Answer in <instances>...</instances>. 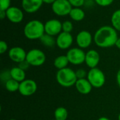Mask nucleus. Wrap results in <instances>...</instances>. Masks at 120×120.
<instances>
[{
    "mask_svg": "<svg viewBox=\"0 0 120 120\" xmlns=\"http://www.w3.org/2000/svg\"><path fill=\"white\" fill-rule=\"evenodd\" d=\"M86 79L92 86L96 89H100L103 86L106 80L104 72L98 68L90 69L88 72Z\"/></svg>",
    "mask_w": 120,
    "mask_h": 120,
    "instance_id": "obj_4",
    "label": "nucleus"
},
{
    "mask_svg": "<svg viewBox=\"0 0 120 120\" xmlns=\"http://www.w3.org/2000/svg\"><path fill=\"white\" fill-rule=\"evenodd\" d=\"M115 46H117V49H119L120 50V37L118 38V39H117V42L115 44Z\"/></svg>",
    "mask_w": 120,
    "mask_h": 120,
    "instance_id": "obj_35",
    "label": "nucleus"
},
{
    "mask_svg": "<svg viewBox=\"0 0 120 120\" xmlns=\"http://www.w3.org/2000/svg\"><path fill=\"white\" fill-rule=\"evenodd\" d=\"M100 60L101 57L97 51L91 49L86 53L85 63L90 69L97 68Z\"/></svg>",
    "mask_w": 120,
    "mask_h": 120,
    "instance_id": "obj_15",
    "label": "nucleus"
},
{
    "mask_svg": "<svg viewBox=\"0 0 120 120\" xmlns=\"http://www.w3.org/2000/svg\"><path fill=\"white\" fill-rule=\"evenodd\" d=\"M5 18H6V11H2L0 10V18L1 20L4 19Z\"/></svg>",
    "mask_w": 120,
    "mask_h": 120,
    "instance_id": "obj_32",
    "label": "nucleus"
},
{
    "mask_svg": "<svg viewBox=\"0 0 120 120\" xmlns=\"http://www.w3.org/2000/svg\"><path fill=\"white\" fill-rule=\"evenodd\" d=\"M40 41L41 44L46 47H53L55 44H56V39L54 37L46 33L40 38Z\"/></svg>",
    "mask_w": 120,
    "mask_h": 120,
    "instance_id": "obj_21",
    "label": "nucleus"
},
{
    "mask_svg": "<svg viewBox=\"0 0 120 120\" xmlns=\"http://www.w3.org/2000/svg\"><path fill=\"white\" fill-rule=\"evenodd\" d=\"M76 75L78 79H85L86 77H87V74L88 72H86L84 69H78L76 72Z\"/></svg>",
    "mask_w": 120,
    "mask_h": 120,
    "instance_id": "obj_29",
    "label": "nucleus"
},
{
    "mask_svg": "<svg viewBox=\"0 0 120 120\" xmlns=\"http://www.w3.org/2000/svg\"><path fill=\"white\" fill-rule=\"evenodd\" d=\"M56 1V0H43V2L46 4H53L54 2Z\"/></svg>",
    "mask_w": 120,
    "mask_h": 120,
    "instance_id": "obj_34",
    "label": "nucleus"
},
{
    "mask_svg": "<svg viewBox=\"0 0 120 120\" xmlns=\"http://www.w3.org/2000/svg\"><path fill=\"white\" fill-rule=\"evenodd\" d=\"M73 24L70 20H65L63 22H62V30L63 32L70 33L73 30Z\"/></svg>",
    "mask_w": 120,
    "mask_h": 120,
    "instance_id": "obj_24",
    "label": "nucleus"
},
{
    "mask_svg": "<svg viewBox=\"0 0 120 120\" xmlns=\"http://www.w3.org/2000/svg\"><path fill=\"white\" fill-rule=\"evenodd\" d=\"M73 43V37L71 33L61 32L56 37V45L62 50L69 49Z\"/></svg>",
    "mask_w": 120,
    "mask_h": 120,
    "instance_id": "obj_12",
    "label": "nucleus"
},
{
    "mask_svg": "<svg viewBox=\"0 0 120 120\" xmlns=\"http://www.w3.org/2000/svg\"><path fill=\"white\" fill-rule=\"evenodd\" d=\"M25 37L30 40L40 39L45 34L44 24L39 20H32L27 22L23 29Z\"/></svg>",
    "mask_w": 120,
    "mask_h": 120,
    "instance_id": "obj_2",
    "label": "nucleus"
},
{
    "mask_svg": "<svg viewBox=\"0 0 120 120\" xmlns=\"http://www.w3.org/2000/svg\"><path fill=\"white\" fill-rule=\"evenodd\" d=\"M115 0H94L96 4L102 7H106L110 6Z\"/></svg>",
    "mask_w": 120,
    "mask_h": 120,
    "instance_id": "obj_27",
    "label": "nucleus"
},
{
    "mask_svg": "<svg viewBox=\"0 0 120 120\" xmlns=\"http://www.w3.org/2000/svg\"><path fill=\"white\" fill-rule=\"evenodd\" d=\"M37 90V84L33 79H25L20 83L18 91L23 96H30Z\"/></svg>",
    "mask_w": 120,
    "mask_h": 120,
    "instance_id": "obj_8",
    "label": "nucleus"
},
{
    "mask_svg": "<svg viewBox=\"0 0 120 120\" xmlns=\"http://www.w3.org/2000/svg\"><path fill=\"white\" fill-rule=\"evenodd\" d=\"M66 56L68 58L69 63L72 65H79L85 63L86 53L82 49L79 47H75L69 49Z\"/></svg>",
    "mask_w": 120,
    "mask_h": 120,
    "instance_id": "obj_6",
    "label": "nucleus"
},
{
    "mask_svg": "<svg viewBox=\"0 0 120 120\" xmlns=\"http://www.w3.org/2000/svg\"><path fill=\"white\" fill-rule=\"evenodd\" d=\"M11 7V0H0V10L6 11Z\"/></svg>",
    "mask_w": 120,
    "mask_h": 120,
    "instance_id": "obj_28",
    "label": "nucleus"
},
{
    "mask_svg": "<svg viewBox=\"0 0 120 120\" xmlns=\"http://www.w3.org/2000/svg\"><path fill=\"white\" fill-rule=\"evenodd\" d=\"M46 57L44 51L38 49H32L27 53L26 60L30 66L39 67L44 64Z\"/></svg>",
    "mask_w": 120,
    "mask_h": 120,
    "instance_id": "obj_5",
    "label": "nucleus"
},
{
    "mask_svg": "<svg viewBox=\"0 0 120 120\" xmlns=\"http://www.w3.org/2000/svg\"><path fill=\"white\" fill-rule=\"evenodd\" d=\"M8 56L12 61L20 63L26 60L27 53L22 47L13 46L9 49Z\"/></svg>",
    "mask_w": 120,
    "mask_h": 120,
    "instance_id": "obj_13",
    "label": "nucleus"
},
{
    "mask_svg": "<svg viewBox=\"0 0 120 120\" xmlns=\"http://www.w3.org/2000/svg\"><path fill=\"white\" fill-rule=\"evenodd\" d=\"M69 60L65 55H61L58 57H56L53 61V65L58 70H61L65 68H68V65L69 64Z\"/></svg>",
    "mask_w": 120,
    "mask_h": 120,
    "instance_id": "obj_18",
    "label": "nucleus"
},
{
    "mask_svg": "<svg viewBox=\"0 0 120 120\" xmlns=\"http://www.w3.org/2000/svg\"><path fill=\"white\" fill-rule=\"evenodd\" d=\"M112 26L118 32H120V9L116 10L111 16Z\"/></svg>",
    "mask_w": 120,
    "mask_h": 120,
    "instance_id": "obj_22",
    "label": "nucleus"
},
{
    "mask_svg": "<svg viewBox=\"0 0 120 120\" xmlns=\"http://www.w3.org/2000/svg\"><path fill=\"white\" fill-rule=\"evenodd\" d=\"M69 15L72 20L79 22L84 18L85 13L81 8H72Z\"/></svg>",
    "mask_w": 120,
    "mask_h": 120,
    "instance_id": "obj_19",
    "label": "nucleus"
},
{
    "mask_svg": "<svg viewBox=\"0 0 120 120\" xmlns=\"http://www.w3.org/2000/svg\"><path fill=\"white\" fill-rule=\"evenodd\" d=\"M54 117L56 120H67L68 112L64 107H58L54 111Z\"/></svg>",
    "mask_w": 120,
    "mask_h": 120,
    "instance_id": "obj_20",
    "label": "nucleus"
},
{
    "mask_svg": "<svg viewBox=\"0 0 120 120\" xmlns=\"http://www.w3.org/2000/svg\"><path fill=\"white\" fill-rule=\"evenodd\" d=\"M0 78L2 82H4V83H6L9 79H12L10 70H4V71L1 72V73L0 75Z\"/></svg>",
    "mask_w": 120,
    "mask_h": 120,
    "instance_id": "obj_26",
    "label": "nucleus"
},
{
    "mask_svg": "<svg viewBox=\"0 0 120 120\" xmlns=\"http://www.w3.org/2000/svg\"><path fill=\"white\" fill-rule=\"evenodd\" d=\"M56 78L57 82L61 86L65 88H69L75 85V83L78 79L75 72L70 68L58 70Z\"/></svg>",
    "mask_w": 120,
    "mask_h": 120,
    "instance_id": "obj_3",
    "label": "nucleus"
},
{
    "mask_svg": "<svg viewBox=\"0 0 120 120\" xmlns=\"http://www.w3.org/2000/svg\"><path fill=\"white\" fill-rule=\"evenodd\" d=\"M93 40L94 37L87 30H82L76 36V43L78 47L82 49L89 47Z\"/></svg>",
    "mask_w": 120,
    "mask_h": 120,
    "instance_id": "obj_10",
    "label": "nucleus"
},
{
    "mask_svg": "<svg viewBox=\"0 0 120 120\" xmlns=\"http://www.w3.org/2000/svg\"><path fill=\"white\" fill-rule=\"evenodd\" d=\"M8 50V44L4 41H0V53L4 54Z\"/></svg>",
    "mask_w": 120,
    "mask_h": 120,
    "instance_id": "obj_30",
    "label": "nucleus"
},
{
    "mask_svg": "<svg viewBox=\"0 0 120 120\" xmlns=\"http://www.w3.org/2000/svg\"><path fill=\"white\" fill-rule=\"evenodd\" d=\"M45 33L51 36H58L62 30V22L57 19H51L47 20L44 24Z\"/></svg>",
    "mask_w": 120,
    "mask_h": 120,
    "instance_id": "obj_9",
    "label": "nucleus"
},
{
    "mask_svg": "<svg viewBox=\"0 0 120 120\" xmlns=\"http://www.w3.org/2000/svg\"><path fill=\"white\" fill-rule=\"evenodd\" d=\"M15 120V119H11V120Z\"/></svg>",
    "mask_w": 120,
    "mask_h": 120,
    "instance_id": "obj_38",
    "label": "nucleus"
},
{
    "mask_svg": "<svg viewBox=\"0 0 120 120\" xmlns=\"http://www.w3.org/2000/svg\"><path fill=\"white\" fill-rule=\"evenodd\" d=\"M75 86L77 91L83 95H87L90 94L93 88L91 83L86 78L77 79Z\"/></svg>",
    "mask_w": 120,
    "mask_h": 120,
    "instance_id": "obj_16",
    "label": "nucleus"
},
{
    "mask_svg": "<svg viewBox=\"0 0 120 120\" xmlns=\"http://www.w3.org/2000/svg\"><path fill=\"white\" fill-rule=\"evenodd\" d=\"M30 66V65L28 63V62L26 60L22 61V62H21V63H18V67L20 68H21L22 70H25V71L27 70L29 68Z\"/></svg>",
    "mask_w": 120,
    "mask_h": 120,
    "instance_id": "obj_31",
    "label": "nucleus"
},
{
    "mask_svg": "<svg viewBox=\"0 0 120 120\" xmlns=\"http://www.w3.org/2000/svg\"><path fill=\"white\" fill-rule=\"evenodd\" d=\"M116 79H117V83L120 88V70L117 72V77H116Z\"/></svg>",
    "mask_w": 120,
    "mask_h": 120,
    "instance_id": "obj_33",
    "label": "nucleus"
},
{
    "mask_svg": "<svg viewBox=\"0 0 120 120\" xmlns=\"http://www.w3.org/2000/svg\"><path fill=\"white\" fill-rule=\"evenodd\" d=\"M118 120H120V113L119 114V115H118Z\"/></svg>",
    "mask_w": 120,
    "mask_h": 120,
    "instance_id": "obj_37",
    "label": "nucleus"
},
{
    "mask_svg": "<svg viewBox=\"0 0 120 120\" xmlns=\"http://www.w3.org/2000/svg\"><path fill=\"white\" fill-rule=\"evenodd\" d=\"M20 86V82L11 79L5 83V87L6 90L9 92H15L18 91Z\"/></svg>",
    "mask_w": 120,
    "mask_h": 120,
    "instance_id": "obj_23",
    "label": "nucleus"
},
{
    "mask_svg": "<svg viewBox=\"0 0 120 120\" xmlns=\"http://www.w3.org/2000/svg\"><path fill=\"white\" fill-rule=\"evenodd\" d=\"M6 18L12 23H20L24 18V13L22 9L16 6H11L6 11Z\"/></svg>",
    "mask_w": 120,
    "mask_h": 120,
    "instance_id": "obj_11",
    "label": "nucleus"
},
{
    "mask_svg": "<svg viewBox=\"0 0 120 120\" xmlns=\"http://www.w3.org/2000/svg\"><path fill=\"white\" fill-rule=\"evenodd\" d=\"M118 38L117 31L112 26L104 25L95 32L94 41L97 46L105 49L115 46Z\"/></svg>",
    "mask_w": 120,
    "mask_h": 120,
    "instance_id": "obj_1",
    "label": "nucleus"
},
{
    "mask_svg": "<svg viewBox=\"0 0 120 120\" xmlns=\"http://www.w3.org/2000/svg\"><path fill=\"white\" fill-rule=\"evenodd\" d=\"M43 3V0H22L21 6L25 12L34 13L40 9Z\"/></svg>",
    "mask_w": 120,
    "mask_h": 120,
    "instance_id": "obj_14",
    "label": "nucleus"
},
{
    "mask_svg": "<svg viewBox=\"0 0 120 120\" xmlns=\"http://www.w3.org/2000/svg\"><path fill=\"white\" fill-rule=\"evenodd\" d=\"M11 78L18 82H22L25 79V71L18 67H13L10 70Z\"/></svg>",
    "mask_w": 120,
    "mask_h": 120,
    "instance_id": "obj_17",
    "label": "nucleus"
},
{
    "mask_svg": "<svg viewBox=\"0 0 120 120\" xmlns=\"http://www.w3.org/2000/svg\"><path fill=\"white\" fill-rule=\"evenodd\" d=\"M72 8H81L83 6L85 3L86 0H68Z\"/></svg>",
    "mask_w": 120,
    "mask_h": 120,
    "instance_id": "obj_25",
    "label": "nucleus"
},
{
    "mask_svg": "<svg viewBox=\"0 0 120 120\" xmlns=\"http://www.w3.org/2000/svg\"><path fill=\"white\" fill-rule=\"evenodd\" d=\"M98 120H110L109 118L106 117H101L99 119H98Z\"/></svg>",
    "mask_w": 120,
    "mask_h": 120,
    "instance_id": "obj_36",
    "label": "nucleus"
},
{
    "mask_svg": "<svg viewBox=\"0 0 120 120\" xmlns=\"http://www.w3.org/2000/svg\"><path fill=\"white\" fill-rule=\"evenodd\" d=\"M72 6L68 0H56L51 5L53 12L58 16H66L70 14Z\"/></svg>",
    "mask_w": 120,
    "mask_h": 120,
    "instance_id": "obj_7",
    "label": "nucleus"
}]
</instances>
